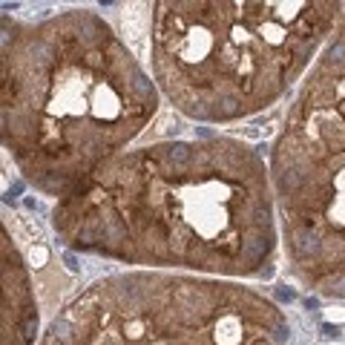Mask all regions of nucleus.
<instances>
[{
    "instance_id": "obj_1",
    "label": "nucleus",
    "mask_w": 345,
    "mask_h": 345,
    "mask_svg": "<svg viewBox=\"0 0 345 345\" xmlns=\"http://www.w3.org/2000/svg\"><path fill=\"white\" fill-rule=\"evenodd\" d=\"M78 250L256 276L276 242L268 170L239 141H170L104 164L55 207Z\"/></svg>"
},
{
    "instance_id": "obj_2",
    "label": "nucleus",
    "mask_w": 345,
    "mask_h": 345,
    "mask_svg": "<svg viewBox=\"0 0 345 345\" xmlns=\"http://www.w3.org/2000/svg\"><path fill=\"white\" fill-rule=\"evenodd\" d=\"M3 37V144L40 193L87 184L158 107V92L92 12Z\"/></svg>"
},
{
    "instance_id": "obj_5",
    "label": "nucleus",
    "mask_w": 345,
    "mask_h": 345,
    "mask_svg": "<svg viewBox=\"0 0 345 345\" xmlns=\"http://www.w3.org/2000/svg\"><path fill=\"white\" fill-rule=\"evenodd\" d=\"M37 331V314L32 302L29 273L23 259L3 233V345H32Z\"/></svg>"
},
{
    "instance_id": "obj_4",
    "label": "nucleus",
    "mask_w": 345,
    "mask_h": 345,
    "mask_svg": "<svg viewBox=\"0 0 345 345\" xmlns=\"http://www.w3.org/2000/svg\"><path fill=\"white\" fill-rule=\"evenodd\" d=\"M271 178L296 276L345 299V12L273 147Z\"/></svg>"
},
{
    "instance_id": "obj_3",
    "label": "nucleus",
    "mask_w": 345,
    "mask_h": 345,
    "mask_svg": "<svg viewBox=\"0 0 345 345\" xmlns=\"http://www.w3.org/2000/svg\"><path fill=\"white\" fill-rule=\"evenodd\" d=\"M155 78L184 115L236 121L271 107L337 26L339 3H155Z\"/></svg>"
}]
</instances>
